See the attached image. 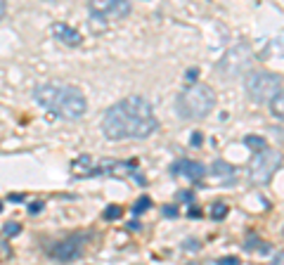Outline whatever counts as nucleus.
I'll return each instance as SVG.
<instances>
[{
    "instance_id": "nucleus-1",
    "label": "nucleus",
    "mask_w": 284,
    "mask_h": 265,
    "mask_svg": "<svg viewBox=\"0 0 284 265\" xmlns=\"http://www.w3.org/2000/svg\"><path fill=\"white\" fill-rule=\"evenodd\" d=\"M159 128L152 104L142 95H128L112 104L102 116V133L106 140H144Z\"/></svg>"
},
{
    "instance_id": "nucleus-2",
    "label": "nucleus",
    "mask_w": 284,
    "mask_h": 265,
    "mask_svg": "<svg viewBox=\"0 0 284 265\" xmlns=\"http://www.w3.org/2000/svg\"><path fill=\"white\" fill-rule=\"evenodd\" d=\"M34 100L43 109L50 111V114L60 116V119H66V121H78L88 111L86 95L76 85H66V83L50 81V83L36 85Z\"/></svg>"
},
{
    "instance_id": "nucleus-3",
    "label": "nucleus",
    "mask_w": 284,
    "mask_h": 265,
    "mask_svg": "<svg viewBox=\"0 0 284 265\" xmlns=\"http://www.w3.org/2000/svg\"><path fill=\"white\" fill-rule=\"evenodd\" d=\"M213 107H216V92L206 83L187 85L185 90H180V95H178V100H176L178 116L185 121L206 119L213 111Z\"/></svg>"
},
{
    "instance_id": "nucleus-4",
    "label": "nucleus",
    "mask_w": 284,
    "mask_h": 265,
    "mask_svg": "<svg viewBox=\"0 0 284 265\" xmlns=\"http://www.w3.org/2000/svg\"><path fill=\"white\" fill-rule=\"evenodd\" d=\"M244 88H246V95L251 102L266 104L277 92H282V78L270 71H251L244 81Z\"/></svg>"
},
{
    "instance_id": "nucleus-5",
    "label": "nucleus",
    "mask_w": 284,
    "mask_h": 265,
    "mask_svg": "<svg viewBox=\"0 0 284 265\" xmlns=\"http://www.w3.org/2000/svg\"><path fill=\"white\" fill-rule=\"evenodd\" d=\"M280 164H282L280 152L268 149L266 147L263 152H258L256 164H254V168H251V180H254V183H268V180L275 175L277 168H280Z\"/></svg>"
},
{
    "instance_id": "nucleus-6",
    "label": "nucleus",
    "mask_w": 284,
    "mask_h": 265,
    "mask_svg": "<svg viewBox=\"0 0 284 265\" xmlns=\"http://www.w3.org/2000/svg\"><path fill=\"white\" fill-rule=\"evenodd\" d=\"M80 254H83V237L80 235H74V237L64 239V242H57L48 251V256L52 258V261H62V263L76 261V258H80Z\"/></svg>"
},
{
    "instance_id": "nucleus-7",
    "label": "nucleus",
    "mask_w": 284,
    "mask_h": 265,
    "mask_svg": "<svg viewBox=\"0 0 284 265\" xmlns=\"http://www.w3.org/2000/svg\"><path fill=\"white\" fill-rule=\"evenodd\" d=\"M88 9L92 17H126L130 12L128 0H88Z\"/></svg>"
},
{
    "instance_id": "nucleus-8",
    "label": "nucleus",
    "mask_w": 284,
    "mask_h": 265,
    "mask_svg": "<svg viewBox=\"0 0 284 265\" xmlns=\"http://www.w3.org/2000/svg\"><path fill=\"white\" fill-rule=\"evenodd\" d=\"M173 173L182 175V178L192 180V183H199V180L206 175V168L199 164V161H192V159H180V161L173 164Z\"/></svg>"
},
{
    "instance_id": "nucleus-9",
    "label": "nucleus",
    "mask_w": 284,
    "mask_h": 265,
    "mask_svg": "<svg viewBox=\"0 0 284 265\" xmlns=\"http://www.w3.org/2000/svg\"><path fill=\"white\" fill-rule=\"evenodd\" d=\"M52 36L60 40V43H64L66 47H78L80 43H83V36H80L78 31L74 26H66V24H62V21H54L52 24Z\"/></svg>"
},
{
    "instance_id": "nucleus-10",
    "label": "nucleus",
    "mask_w": 284,
    "mask_h": 265,
    "mask_svg": "<svg viewBox=\"0 0 284 265\" xmlns=\"http://www.w3.org/2000/svg\"><path fill=\"white\" fill-rule=\"evenodd\" d=\"M211 175L218 180V183H225L230 185L234 178H237V171L232 168L230 164H225V161H216V164L211 166Z\"/></svg>"
},
{
    "instance_id": "nucleus-11",
    "label": "nucleus",
    "mask_w": 284,
    "mask_h": 265,
    "mask_svg": "<svg viewBox=\"0 0 284 265\" xmlns=\"http://www.w3.org/2000/svg\"><path fill=\"white\" fill-rule=\"evenodd\" d=\"M244 145L246 147H251V152H263L268 147V142H266V137H260V135H248V137H244Z\"/></svg>"
},
{
    "instance_id": "nucleus-12",
    "label": "nucleus",
    "mask_w": 284,
    "mask_h": 265,
    "mask_svg": "<svg viewBox=\"0 0 284 265\" xmlns=\"http://www.w3.org/2000/svg\"><path fill=\"white\" fill-rule=\"evenodd\" d=\"M270 104H272V114H275L277 119H282V116H284V97H282V92H277L275 97L270 100Z\"/></svg>"
},
{
    "instance_id": "nucleus-13",
    "label": "nucleus",
    "mask_w": 284,
    "mask_h": 265,
    "mask_svg": "<svg viewBox=\"0 0 284 265\" xmlns=\"http://www.w3.org/2000/svg\"><path fill=\"white\" fill-rule=\"evenodd\" d=\"M152 206V199L150 197H142V199H138L135 201V206H133V213L138 216V213H142V211H147Z\"/></svg>"
},
{
    "instance_id": "nucleus-14",
    "label": "nucleus",
    "mask_w": 284,
    "mask_h": 265,
    "mask_svg": "<svg viewBox=\"0 0 284 265\" xmlns=\"http://www.w3.org/2000/svg\"><path fill=\"white\" fill-rule=\"evenodd\" d=\"M211 216H213L216 220H222L225 216H228V206H225V204H213Z\"/></svg>"
},
{
    "instance_id": "nucleus-15",
    "label": "nucleus",
    "mask_w": 284,
    "mask_h": 265,
    "mask_svg": "<svg viewBox=\"0 0 284 265\" xmlns=\"http://www.w3.org/2000/svg\"><path fill=\"white\" fill-rule=\"evenodd\" d=\"M121 213H124L121 206H109V209L104 211V218L106 220H116V218H121Z\"/></svg>"
},
{
    "instance_id": "nucleus-16",
    "label": "nucleus",
    "mask_w": 284,
    "mask_h": 265,
    "mask_svg": "<svg viewBox=\"0 0 284 265\" xmlns=\"http://www.w3.org/2000/svg\"><path fill=\"white\" fill-rule=\"evenodd\" d=\"M19 232H22V228H19L17 223H8V225H5V235H8V237H17Z\"/></svg>"
},
{
    "instance_id": "nucleus-17",
    "label": "nucleus",
    "mask_w": 284,
    "mask_h": 265,
    "mask_svg": "<svg viewBox=\"0 0 284 265\" xmlns=\"http://www.w3.org/2000/svg\"><path fill=\"white\" fill-rule=\"evenodd\" d=\"M218 263H222V265H237V263H240V261H237V258H234V256H225V258H220Z\"/></svg>"
},
{
    "instance_id": "nucleus-18",
    "label": "nucleus",
    "mask_w": 284,
    "mask_h": 265,
    "mask_svg": "<svg viewBox=\"0 0 284 265\" xmlns=\"http://www.w3.org/2000/svg\"><path fill=\"white\" fill-rule=\"evenodd\" d=\"M40 209H43V201H34V204L28 206V211H31V213H38Z\"/></svg>"
},
{
    "instance_id": "nucleus-19",
    "label": "nucleus",
    "mask_w": 284,
    "mask_h": 265,
    "mask_svg": "<svg viewBox=\"0 0 284 265\" xmlns=\"http://www.w3.org/2000/svg\"><path fill=\"white\" fill-rule=\"evenodd\" d=\"M5 12H8V2L0 0V21H2V17H5Z\"/></svg>"
},
{
    "instance_id": "nucleus-20",
    "label": "nucleus",
    "mask_w": 284,
    "mask_h": 265,
    "mask_svg": "<svg viewBox=\"0 0 284 265\" xmlns=\"http://www.w3.org/2000/svg\"><path fill=\"white\" fill-rule=\"evenodd\" d=\"M202 140H204V137H202V133H194V135H192V145H202Z\"/></svg>"
},
{
    "instance_id": "nucleus-21",
    "label": "nucleus",
    "mask_w": 284,
    "mask_h": 265,
    "mask_svg": "<svg viewBox=\"0 0 284 265\" xmlns=\"http://www.w3.org/2000/svg\"><path fill=\"white\" fill-rule=\"evenodd\" d=\"M176 213H178V211L173 209V206H166V209H164V216H168V218H173Z\"/></svg>"
},
{
    "instance_id": "nucleus-22",
    "label": "nucleus",
    "mask_w": 284,
    "mask_h": 265,
    "mask_svg": "<svg viewBox=\"0 0 284 265\" xmlns=\"http://www.w3.org/2000/svg\"><path fill=\"white\" fill-rule=\"evenodd\" d=\"M187 216H190V218H202V211H199V209H190Z\"/></svg>"
},
{
    "instance_id": "nucleus-23",
    "label": "nucleus",
    "mask_w": 284,
    "mask_h": 265,
    "mask_svg": "<svg viewBox=\"0 0 284 265\" xmlns=\"http://www.w3.org/2000/svg\"><path fill=\"white\" fill-rule=\"evenodd\" d=\"M196 73H199L196 69H190V71H187V81H194V78H196Z\"/></svg>"
},
{
    "instance_id": "nucleus-24",
    "label": "nucleus",
    "mask_w": 284,
    "mask_h": 265,
    "mask_svg": "<svg viewBox=\"0 0 284 265\" xmlns=\"http://www.w3.org/2000/svg\"><path fill=\"white\" fill-rule=\"evenodd\" d=\"M180 199H182V201H192V192H182V194H180Z\"/></svg>"
},
{
    "instance_id": "nucleus-25",
    "label": "nucleus",
    "mask_w": 284,
    "mask_h": 265,
    "mask_svg": "<svg viewBox=\"0 0 284 265\" xmlns=\"http://www.w3.org/2000/svg\"><path fill=\"white\" fill-rule=\"evenodd\" d=\"M0 211H2V204H0Z\"/></svg>"
}]
</instances>
